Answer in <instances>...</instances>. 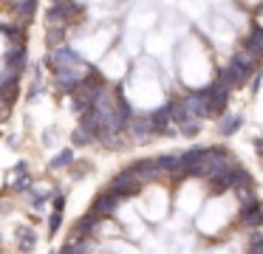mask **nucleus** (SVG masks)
Returning a JSON list of instances; mask_svg holds the SVG:
<instances>
[{"label": "nucleus", "mask_w": 263, "mask_h": 254, "mask_svg": "<svg viewBox=\"0 0 263 254\" xmlns=\"http://www.w3.org/2000/svg\"><path fill=\"white\" fill-rule=\"evenodd\" d=\"M257 68H260L257 56L252 54V51H246L243 45H238V48L229 54L227 65L218 68L215 82H221L227 90H238V88H243V85L249 82V76H255Z\"/></svg>", "instance_id": "nucleus-1"}, {"label": "nucleus", "mask_w": 263, "mask_h": 254, "mask_svg": "<svg viewBox=\"0 0 263 254\" xmlns=\"http://www.w3.org/2000/svg\"><path fill=\"white\" fill-rule=\"evenodd\" d=\"M232 167H238L235 155L227 150V147L215 144V147H206V150H204V158L198 161V167H195L193 178L210 181V178H215L218 172H227V169H232Z\"/></svg>", "instance_id": "nucleus-2"}, {"label": "nucleus", "mask_w": 263, "mask_h": 254, "mask_svg": "<svg viewBox=\"0 0 263 254\" xmlns=\"http://www.w3.org/2000/svg\"><path fill=\"white\" fill-rule=\"evenodd\" d=\"M43 65H48V68H51V73H54V71H63V68L85 65V62H82L80 51L71 48V45L65 43V45H57V48H48V54H46V60H43Z\"/></svg>", "instance_id": "nucleus-3"}, {"label": "nucleus", "mask_w": 263, "mask_h": 254, "mask_svg": "<svg viewBox=\"0 0 263 254\" xmlns=\"http://www.w3.org/2000/svg\"><path fill=\"white\" fill-rule=\"evenodd\" d=\"M142 186H144V184L136 178V172H133L130 164H127V167L122 169V172H116V175H114V181H110L108 189L122 201V198H136L139 192H142Z\"/></svg>", "instance_id": "nucleus-4"}, {"label": "nucleus", "mask_w": 263, "mask_h": 254, "mask_svg": "<svg viewBox=\"0 0 263 254\" xmlns=\"http://www.w3.org/2000/svg\"><path fill=\"white\" fill-rule=\"evenodd\" d=\"M204 90H206V116L210 119L223 116L227 107H229V90L223 88L221 82H212L210 88H204Z\"/></svg>", "instance_id": "nucleus-5"}, {"label": "nucleus", "mask_w": 263, "mask_h": 254, "mask_svg": "<svg viewBox=\"0 0 263 254\" xmlns=\"http://www.w3.org/2000/svg\"><path fill=\"white\" fill-rule=\"evenodd\" d=\"M125 133L130 135V141H136V144H144V141L153 139V127H150L147 113H133L125 124Z\"/></svg>", "instance_id": "nucleus-6"}, {"label": "nucleus", "mask_w": 263, "mask_h": 254, "mask_svg": "<svg viewBox=\"0 0 263 254\" xmlns=\"http://www.w3.org/2000/svg\"><path fill=\"white\" fill-rule=\"evenodd\" d=\"M3 68L6 71H14V73H23L26 68H29V51H26V45H9L6 51H3Z\"/></svg>", "instance_id": "nucleus-7"}, {"label": "nucleus", "mask_w": 263, "mask_h": 254, "mask_svg": "<svg viewBox=\"0 0 263 254\" xmlns=\"http://www.w3.org/2000/svg\"><path fill=\"white\" fill-rule=\"evenodd\" d=\"M116 209H119V198H116L110 189L99 192V195L93 198V203H91V214H97L99 220L114 218V214H116Z\"/></svg>", "instance_id": "nucleus-8"}, {"label": "nucleus", "mask_w": 263, "mask_h": 254, "mask_svg": "<svg viewBox=\"0 0 263 254\" xmlns=\"http://www.w3.org/2000/svg\"><path fill=\"white\" fill-rule=\"evenodd\" d=\"M240 223L249 226V229H260L263 226V203L257 198H249V201L240 203Z\"/></svg>", "instance_id": "nucleus-9"}, {"label": "nucleus", "mask_w": 263, "mask_h": 254, "mask_svg": "<svg viewBox=\"0 0 263 254\" xmlns=\"http://www.w3.org/2000/svg\"><path fill=\"white\" fill-rule=\"evenodd\" d=\"M150 119V127H153V135H167L173 133V116H170V102L161 107H156V110L147 113Z\"/></svg>", "instance_id": "nucleus-10"}, {"label": "nucleus", "mask_w": 263, "mask_h": 254, "mask_svg": "<svg viewBox=\"0 0 263 254\" xmlns=\"http://www.w3.org/2000/svg\"><path fill=\"white\" fill-rule=\"evenodd\" d=\"M130 169L136 172V178L142 181V184H153V181H159V175H164L156 158H142V161H133Z\"/></svg>", "instance_id": "nucleus-11"}, {"label": "nucleus", "mask_w": 263, "mask_h": 254, "mask_svg": "<svg viewBox=\"0 0 263 254\" xmlns=\"http://www.w3.org/2000/svg\"><path fill=\"white\" fill-rule=\"evenodd\" d=\"M243 45L246 51H252V54L257 56V62H263V26L260 23H252L249 26V34L243 37Z\"/></svg>", "instance_id": "nucleus-12"}, {"label": "nucleus", "mask_w": 263, "mask_h": 254, "mask_svg": "<svg viewBox=\"0 0 263 254\" xmlns=\"http://www.w3.org/2000/svg\"><path fill=\"white\" fill-rule=\"evenodd\" d=\"M240 127H243V116H240V113H223V116H218V130H221V135H235Z\"/></svg>", "instance_id": "nucleus-13"}, {"label": "nucleus", "mask_w": 263, "mask_h": 254, "mask_svg": "<svg viewBox=\"0 0 263 254\" xmlns=\"http://www.w3.org/2000/svg\"><path fill=\"white\" fill-rule=\"evenodd\" d=\"M97 226H99V218L97 214H82L80 220H77V237H88V235H93L97 231Z\"/></svg>", "instance_id": "nucleus-14"}, {"label": "nucleus", "mask_w": 263, "mask_h": 254, "mask_svg": "<svg viewBox=\"0 0 263 254\" xmlns=\"http://www.w3.org/2000/svg\"><path fill=\"white\" fill-rule=\"evenodd\" d=\"M71 164H74V150H71V147H65V150L57 152V158H51V164H48V167H51V169H63V167H71Z\"/></svg>", "instance_id": "nucleus-15"}, {"label": "nucleus", "mask_w": 263, "mask_h": 254, "mask_svg": "<svg viewBox=\"0 0 263 254\" xmlns=\"http://www.w3.org/2000/svg\"><path fill=\"white\" fill-rule=\"evenodd\" d=\"M246 254H263V231L255 229V235L249 237V246H246Z\"/></svg>", "instance_id": "nucleus-16"}, {"label": "nucleus", "mask_w": 263, "mask_h": 254, "mask_svg": "<svg viewBox=\"0 0 263 254\" xmlns=\"http://www.w3.org/2000/svg\"><path fill=\"white\" fill-rule=\"evenodd\" d=\"M34 231L29 229V226H26L23 231H20V251H31V248H34Z\"/></svg>", "instance_id": "nucleus-17"}, {"label": "nucleus", "mask_w": 263, "mask_h": 254, "mask_svg": "<svg viewBox=\"0 0 263 254\" xmlns=\"http://www.w3.org/2000/svg\"><path fill=\"white\" fill-rule=\"evenodd\" d=\"M91 141H93V139L85 133V130H80V127L71 133V144H74V147H85V144H91Z\"/></svg>", "instance_id": "nucleus-18"}, {"label": "nucleus", "mask_w": 263, "mask_h": 254, "mask_svg": "<svg viewBox=\"0 0 263 254\" xmlns=\"http://www.w3.org/2000/svg\"><path fill=\"white\" fill-rule=\"evenodd\" d=\"M60 226H63V212H51V218H48V235H57Z\"/></svg>", "instance_id": "nucleus-19"}, {"label": "nucleus", "mask_w": 263, "mask_h": 254, "mask_svg": "<svg viewBox=\"0 0 263 254\" xmlns=\"http://www.w3.org/2000/svg\"><path fill=\"white\" fill-rule=\"evenodd\" d=\"M29 181H31V178H29V175H26V172H23V175L17 172V178H14L12 189H17V192H20V189H29Z\"/></svg>", "instance_id": "nucleus-20"}, {"label": "nucleus", "mask_w": 263, "mask_h": 254, "mask_svg": "<svg viewBox=\"0 0 263 254\" xmlns=\"http://www.w3.org/2000/svg\"><path fill=\"white\" fill-rule=\"evenodd\" d=\"M31 73H34V82H40V79H43V62H31Z\"/></svg>", "instance_id": "nucleus-21"}, {"label": "nucleus", "mask_w": 263, "mask_h": 254, "mask_svg": "<svg viewBox=\"0 0 263 254\" xmlns=\"http://www.w3.org/2000/svg\"><path fill=\"white\" fill-rule=\"evenodd\" d=\"M65 209V195H54V212H63Z\"/></svg>", "instance_id": "nucleus-22"}, {"label": "nucleus", "mask_w": 263, "mask_h": 254, "mask_svg": "<svg viewBox=\"0 0 263 254\" xmlns=\"http://www.w3.org/2000/svg\"><path fill=\"white\" fill-rule=\"evenodd\" d=\"M9 110H12V105H9V102H6V96L0 93V116H6Z\"/></svg>", "instance_id": "nucleus-23"}, {"label": "nucleus", "mask_w": 263, "mask_h": 254, "mask_svg": "<svg viewBox=\"0 0 263 254\" xmlns=\"http://www.w3.org/2000/svg\"><path fill=\"white\" fill-rule=\"evenodd\" d=\"M57 254H77V246H74V243H65V246L60 248Z\"/></svg>", "instance_id": "nucleus-24"}]
</instances>
